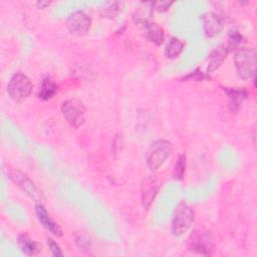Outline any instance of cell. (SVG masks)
<instances>
[{"mask_svg":"<svg viewBox=\"0 0 257 257\" xmlns=\"http://www.w3.org/2000/svg\"><path fill=\"white\" fill-rule=\"evenodd\" d=\"M234 64L239 77L242 79L254 77L256 72L255 49L248 46L237 48L234 54Z\"/></svg>","mask_w":257,"mask_h":257,"instance_id":"obj_1","label":"cell"},{"mask_svg":"<svg viewBox=\"0 0 257 257\" xmlns=\"http://www.w3.org/2000/svg\"><path fill=\"white\" fill-rule=\"evenodd\" d=\"M173 151L172 143L167 140H158L154 142L146 155L147 166L150 170L156 171L164 165Z\"/></svg>","mask_w":257,"mask_h":257,"instance_id":"obj_2","label":"cell"},{"mask_svg":"<svg viewBox=\"0 0 257 257\" xmlns=\"http://www.w3.org/2000/svg\"><path fill=\"white\" fill-rule=\"evenodd\" d=\"M194 210L185 202L178 204L172 219V233L175 236H182L192 226L194 222Z\"/></svg>","mask_w":257,"mask_h":257,"instance_id":"obj_3","label":"cell"},{"mask_svg":"<svg viewBox=\"0 0 257 257\" xmlns=\"http://www.w3.org/2000/svg\"><path fill=\"white\" fill-rule=\"evenodd\" d=\"M188 249L200 255H212L215 250V243L211 233L205 229L195 230L188 239Z\"/></svg>","mask_w":257,"mask_h":257,"instance_id":"obj_4","label":"cell"},{"mask_svg":"<svg viewBox=\"0 0 257 257\" xmlns=\"http://www.w3.org/2000/svg\"><path fill=\"white\" fill-rule=\"evenodd\" d=\"M32 83L30 79L23 73H15L7 84V92L11 99L15 102H22L32 91Z\"/></svg>","mask_w":257,"mask_h":257,"instance_id":"obj_5","label":"cell"},{"mask_svg":"<svg viewBox=\"0 0 257 257\" xmlns=\"http://www.w3.org/2000/svg\"><path fill=\"white\" fill-rule=\"evenodd\" d=\"M61 112L66 121L73 127H80L85 120V105L80 99L69 98L61 104Z\"/></svg>","mask_w":257,"mask_h":257,"instance_id":"obj_6","label":"cell"},{"mask_svg":"<svg viewBox=\"0 0 257 257\" xmlns=\"http://www.w3.org/2000/svg\"><path fill=\"white\" fill-rule=\"evenodd\" d=\"M7 175L10 180L16 184L27 196H29L35 202H39L41 200V194L34 183L21 171L17 169L7 168Z\"/></svg>","mask_w":257,"mask_h":257,"instance_id":"obj_7","label":"cell"},{"mask_svg":"<svg viewBox=\"0 0 257 257\" xmlns=\"http://www.w3.org/2000/svg\"><path fill=\"white\" fill-rule=\"evenodd\" d=\"M91 25V20L83 11H75L71 13L66 20L68 31L75 36L85 35Z\"/></svg>","mask_w":257,"mask_h":257,"instance_id":"obj_8","label":"cell"},{"mask_svg":"<svg viewBox=\"0 0 257 257\" xmlns=\"http://www.w3.org/2000/svg\"><path fill=\"white\" fill-rule=\"evenodd\" d=\"M159 190V183L153 177L146 178L141 187V197L142 204L145 209H149L154 202Z\"/></svg>","mask_w":257,"mask_h":257,"instance_id":"obj_9","label":"cell"},{"mask_svg":"<svg viewBox=\"0 0 257 257\" xmlns=\"http://www.w3.org/2000/svg\"><path fill=\"white\" fill-rule=\"evenodd\" d=\"M203 27L206 36L214 37L223 29V20L220 15L215 12H208L203 15Z\"/></svg>","mask_w":257,"mask_h":257,"instance_id":"obj_10","label":"cell"},{"mask_svg":"<svg viewBox=\"0 0 257 257\" xmlns=\"http://www.w3.org/2000/svg\"><path fill=\"white\" fill-rule=\"evenodd\" d=\"M35 214H36V217H37V220L39 221V223L46 230H48L50 233H52L56 237H60L62 235L61 228L58 226L57 223H55L50 218V216L47 213L46 209L42 205L38 204V205L35 206Z\"/></svg>","mask_w":257,"mask_h":257,"instance_id":"obj_11","label":"cell"},{"mask_svg":"<svg viewBox=\"0 0 257 257\" xmlns=\"http://www.w3.org/2000/svg\"><path fill=\"white\" fill-rule=\"evenodd\" d=\"M143 28H144L145 37L149 41L153 42L156 45H161L164 42L165 32L160 25L154 22L149 23L146 21L145 23H143Z\"/></svg>","mask_w":257,"mask_h":257,"instance_id":"obj_12","label":"cell"},{"mask_svg":"<svg viewBox=\"0 0 257 257\" xmlns=\"http://www.w3.org/2000/svg\"><path fill=\"white\" fill-rule=\"evenodd\" d=\"M17 243H18V246H19L20 250L28 256L36 255L41 250L39 244L26 233L21 234V235L18 236Z\"/></svg>","mask_w":257,"mask_h":257,"instance_id":"obj_13","label":"cell"},{"mask_svg":"<svg viewBox=\"0 0 257 257\" xmlns=\"http://www.w3.org/2000/svg\"><path fill=\"white\" fill-rule=\"evenodd\" d=\"M229 53L228 49L226 46L222 45L219 46L218 48H216L215 50L212 51V53L209 56V64H208V72H213L216 69H218L220 67V65L222 64V62L224 61V59L226 58V55Z\"/></svg>","mask_w":257,"mask_h":257,"instance_id":"obj_14","label":"cell"},{"mask_svg":"<svg viewBox=\"0 0 257 257\" xmlns=\"http://www.w3.org/2000/svg\"><path fill=\"white\" fill-rule=\"evenodd\" d=\"M225 92L227 93L229 100H230V106L232 110H236L239 108L243 100L247 97V92L244 89H238V88H229V87H223Z\"/></svg>","mask_w":257,"mask_h":257,"instance_id":"obj_15","label":"cell"},{"mask_svg":"<svg viewBox=\"0 0 257 257\" xmlns=\"http://www.w3.org/2000/svg\"><path fill=\"white\" fill-rule=\"evenodd\" d=\"M57 88H58L57 84L49 77H46L41 82L40 89L38 91V97L42 100L50 99L57 92Z\"/></svg>","mask_w":257,"mask_h":257,"instance_id":"obj_16","label":"cell"},{"mask_svg":"<svg viewBox=\"0 0 257 257\" xmlns=\"http://www.w3.org/2000/svg\"><path fill=\"white\" fill-rule=\"evenodd\" d=\"M184 46H185V43L181 39L177 37H171L168 44L166 45L165 55L171 59L176 58L183 51Z\"/></svg>","mask_w":257,"mask_h":257,"instance_id":"obj_17","label":"cell"},{"mask_svg":"<svg viewBox=\"0 0 257 257\" xmlns=\"http://www.w3.org/2000/svg\"><path fill=\"white\" fill-rule=\"evenodd\" d=\"M186 171V155L181 154L175 164L173 176L176 180H182Z\"/></svg>","mask_w":257,"mask_h":257,"instance_id":"obj_18","label":"cell"},{"mask_svg":"<svg viewBox=\"0 0 257 257\" xmlns=\"http://www.w3.org/2000/svg\"><path fill=\"white\" fill-rule=\"evenodd\" d=\"M242 41V35L238 33V31H232L230 32L229 35V40H228V45L226 46L228 51H231L233 49H236V47L240 44Z\"/></svg>","mask_w":257,"mask_h":257,"instance_id":"obj_19","label":"cell"},{"mask_svg":"<svg viewBox=\"0 0 257 257\" xmlns=\"http://www.w3.org/2000/svg\"><path fill=\"white\" fill-rule=\"evenodd\" d=\"M47 244H48V247H49L50 251L52 252V254L54 256L57 257V256H62L63 255L60 247L58 246V244L54 240H52L51 238H47Z\"/></svg>","mask_w":257,"mask_h":257,"instance_id":"obj_20","label":"cell"},{"mask_svg":"<svg viewBox=\"0 0 257 257\" xmlns=\"http://www.w3.org/2000/svg\"><path fill=\"white\" fill-rule=\"evenodd\" d=\"M173 4V2H168V1H161V2H155L152 5L155 7V9L158 12H165L167 11L171 5Z\"/></svg>","mask_w":257,"mask_h":257,"instance_id":"obj_21","label":"cell"},{"mask_svg":"<svg viewBox=\"0 0 257 257\" xmlns=\"http://www.w3.org/2000/svg\"><path fill=\"white\" fill-rule=\"evenodd\" d=\"M47 5H49V2H47V1H40V2H37V6L38 7H40V8H44L45 6H47Z\"/></svg>","mask_w":257,"mask_h":257,"instance_id":"obj_22","label":"cell"}]
</instances>
